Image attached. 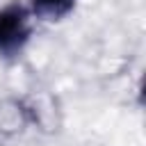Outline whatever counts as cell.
Segmentation results:
<instances>
[{"instance_id": "obj_1", "label": "cell", "mask_w": 146, "mask_h": 146, "mask_svg": "<svg viewBox=\"0 0 146 146\" xmlns=\"http://www.w3.org/2000/svg\"><path fill=\"white\" fill-rule=\"evenodd\" d=\"M32 36V11L21 2L0 7V57H16Z\"/></svg>"}, {"instance_id": "obj_2", "label": "cell", "mask_w": 146, "mask_h": 146, "mask_svg": "<svg viewBox=\"0 0 146 146\" xmlns=\"http://www.w3.org/2000/svg\"><path fill=\"white\" fill-rule=\"evenodd\" d=\"M75 5H78V0H30V11H32V16H36L41 21L55 23V21L66 18L75 9Z\"/></svg>"}]
</instances>
